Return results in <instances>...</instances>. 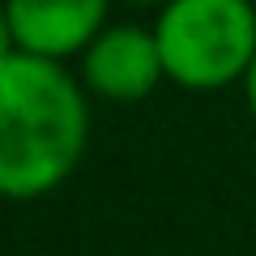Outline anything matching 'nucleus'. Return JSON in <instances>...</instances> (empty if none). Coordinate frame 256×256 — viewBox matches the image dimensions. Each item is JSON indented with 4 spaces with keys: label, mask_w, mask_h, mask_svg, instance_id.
I'll return each instance as SVG.
<instances>
[{
    "label": "nucleus",
    "mask_w": 256,
    "mask_h": 256,
    "mask_svg": "<svg viewBox=\"0 0 256 256\" xmlns=\"http://www.w3.org/2000/svg\"><path fill=\"white\" fill-rule=\"evenodd\" d=\"M166 77L154 30L141 26H107L82 52V82L90 94L107 102H141Z\"/></svg>",
    "instance_id": "obj_4"
},
{
    "label": "nucleus",
    "mask_w": 256,
    "mask_h": 256,
    "mask_svg": "<svg viewBox=\"0 0 256 256\" xmlns=\"http://www.w3.org/2000/svg\"><path fill=\"white\" fill-rule=\"evenodd\" d=\"M154 38L175 86L222 90L256 60V9L252 0H166Z\"/></svg>",
    "instance_id": "obj_2"
},
{
    "label": "nucleus",
    "mask_w": 256,
    "mask_h": 256,
    "mask_svg": "<svg viewBox=\"0 0 256 256\" xmlns=\"http://www.w3.org/2000/svg\"><path fill=\"white\" fill-rule=\"evenodd\" d=\"M90 107L64 60L4 47L0 56V192L34 201L77 171Z\"/></svg>",
    "instance_id": "obj_1"
},
{
    "label": "nucleus",
    "mask_w": 256,
    "mask_h": 256,
    "mask_svg": "<svg viewBox=\"0 0 256 256\" xmlns=\"http://www.w3.org/2000/svg\"><path fill=\"white\" fill-rule=\"evenodd\" d=\"M107 4L111 0H4V47L68 60L107 30Z\"/></svg>",
    "instance_id": "obj_3"
},
{
    "label": "nucleus",
    "mask_w": 256,
    "mask_h": 256,
    "mask_svg": "<svg viewBox=\"0 0 256 256\" xmlns=\"http://www.w3.org/2000/svg\"><path fill=\"white\" fill-rule=\"evenodd\" d=\"M128 4H166V0H128Z\"/></svg>",
    "instance_id": "obj_6"
},
{
    "label": "nucleus",
    "mask_w": 256,
    "mask_h": 256,
    "mask_svg": "<svg viewBox=\"0 0 256 256\" xmlns=\"http://www.w3.org/2000/svg\"><path fill=\"white\" fill-rule=\"evenodd\" d=\"M244 94H248V107H252V116H256V60H252V68H248V77H244Z\"/></svg>",
    "instance_id": "obj_5"
}]
</instances>
